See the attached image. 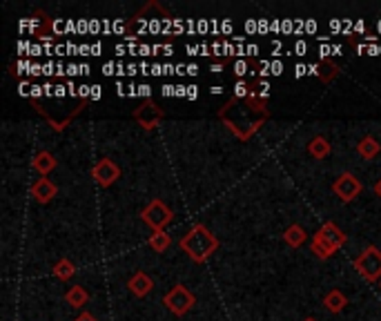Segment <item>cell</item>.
Listing matches in <instances>:
<instances>
[{"label": "cell", "instance_id": "obj_1", "mask_svg": "<svg viewBox=\"0 0 381 321\" xmlns=\"http://www.w3.org/2000/svg\"><path fill=\"white\" fill-rule=\"evenodd\" d=\"M268 118L270 110L265 107V101L252 94L247 99H230L218 110V121L239 141H250Z\"/></svg>", "mask_w": 381, "mask_h": 321}, {"label": "cell", "instance_id": "obj_29", "mask_svg": "<svg viewBox=\"0 0 381 321\" xmlns=\"http://www.w3.org/2000/svg\"><path fill=\"white\" fill-rule=\"evenodd\" d=\"M198 96V90H196V85H189V87H187V99H196Z\"/></svg>", "mask_w": 381, "mask_h": 321}, {"label": "cell", "instance_id": "obj_37", "mask_svg": "<svg viewBox=\"0 0 381 321\" xmlns=\"http://www.w3.org/2000/svg\"><path fill=\"white\" fill-rule=\"evenodd\" d=\"M187 74H189V76H196V74H198V68H196V65H187Z\"/></svg>", "mask_w": 381, "mask_h": 321}, {"label": "cell", "instance_id": "obj_54", "mask_svg": "<svg viewBox=\"0 0 381 321\" xmlns=\"http://www.w3.org/2000/svg\"><path fill=\"white\" fill-rule=\"evenodd\" d=\"M79 30H81V32H85V30H87V23H85V21H81V23H79Z\"/></svg>", "mask_w": 381, "mask_h": 321}, {"label": "cell", "instance_id": "obj_50", "mask_svg": "<svg viewBox=\"0 0 381 321\" xmlns=\"http://www.w3.org/2000/svg\"><path fill=\"white\" fill-rule=\"evenodd\" d=\"M163 52H165V56H172V45H165Z\"/></svg>", "mask_w": 381, "mask_h": 321}, {"label": "cell", "instance_id": "obj_34", "mask_svg": "<svg viewBox=\"0 0 381 321\" xmlns=\"http://www.w3.org/2000/svg\"><path fill=\"white\" fill-rule=\"evenodd\" d=\"M150 74H154V76H161V74H163V68H161V65H152V72Z\"/></svg>", "mask_w": 381, "mask_h": 321}, {"label": "cell", "instance_id": "obj_11", "mask_svg": "<svg viewBox=\"0 0 381 321\" xmlns=\"http://www.w3.org/2000/svg\"><path fill=\"white\" fill-rule=\"evenodd\" d=\"M127 288L134 292L136 297H145L154 288V279H152L147 272H134L127 281Z\"/></svg>", "mask_w": 381, "mask_h": 321}, {"label": "cell", "instance_id": "obj_20", "mask_svg": "<svg viewBox=\"0 0 381 321\" xmlns=\"http://www.w3.org/2000/svg\"><path fill=\"white\" fill-rule=\"evenodd\" d=\"M310 250L314 252V257H319L321 261H326V259H330L332 254H335L337 250H332L330 245L326 243V241H321L317 234L312 237V241H310Z\"/></svg>", "mask_w": 381, "mask_h": 321}, {"label": "cell", "instance_id": "obj_24", "mask_svg": "<svg viewBox=\"0 0 381 321\" xmlns=\"http://www.w3.org/2000/svg\"><path fill=\"white\" fill-rule=\"evenodd\" d=\"M90 94H92L90 85H81V87H79V99L81 101H90Z\"/></svg>", "mask_w": 381, "mask_h": 321}, {"label": "cell", "instance_id": "obj_9", "mask_svg": "<svg viewBox=\"0 0 381 321\" xmlns=\"http://www.w3.org/2000/svg\"><path fill=\"white\" fill-rule=\"evenodd\" d=\"M317 237L321 239V241H326L332 250H339L341 245H344L346 241H348V237H346V232L339 228L337 223H332V221H326L319 228V232H314Z\"/></svg>", "mask_w": 381, "mask_h": 321}, {"label": "cell", "instance_id": "obj_56", "mask_svg": "<svg viewBox=\"0 0 381 321\" xmlns=\"http://www.w3.org/2000/svg\"><path fill=\"white\" fill-rule=\"evenodd\" d=\"M303 321H317V319H312V317H308V319H303Z\"/></svg>", "mask_w": 381, "mask_h": 321}, {"label": "cell", "instance_id": "obj_43", "mask_svg": "<svg viewBox=\"0 0 381 321\" xmlns=\"http://www.w3.org/2000/svg\"><path fill=\"white\" fill-rule=\"evenodd\" d=\"M209 52H212V47H209V45H201V56H209Z\"/></svg>", "mask_w": 381, "mask_h": 321}, {"label": "cell", "instance_id": "obj_33", "mask_svg": "<svg viewBox=\"0 0 381 321\" xmlns=\"http://www.w3.org/2000/svg\"><path fill=\"white\" fill-rule=\"evenodd\" d=\"M79 70H81V68H79V65H74V63H72V65H70V68H68V74H70V76H76V74H81Z\"/></svg>", "mask_w": 381, "mask_h": 321}, {"label": "cell", "instance_id": "obj_55", "mask_svg": "<svg viewBox=\"0 0 381 321\" xmlns=\"http://www.w3.org/2000/svg\"><path fill=\"white\" fill-rule=\"evenodd\" d=\"M198 30H201V32H205V30H207V23H205V21H201V23H198Z\"/></svg>", "mask_w": 381, "mask_h": 321}, {"label": "cell", "instance_id": "obj_8", "mask_svg": "<svg viewBox=\"0 0 381 321\" xmlns=\"http://www.w3.org/2000/svg\"><path fill=\"white\" fill-rule=\"evenodd\" d=\"M121 176V167L116 165V160L112 158H101L96 165L92 167V178L96 181L101 187H110L116 183V178Z\"/></svg>", "mask_w": 381, "mask_h": 321}, {"label": "cell", "instance_id": "obj_25", "mask_svg": "<svg viewBox=\"0 0 381 321\" xmlns=\"http://www.w3.org/2000/svg\"><path fill=\"white\" fill-rule=\"evenodd\" d=\"M270 72L274 74V76H279V74L283 72V63H281V61H274V63H270Z\"/></svg>", "mask_w": 381, "mask_h": 321}, {"label": "cell", "instance_id": "obj_21", "mask_svg": "<svg viewBox=\"0 0 381 321\" xmlns=\"http://www.w3.org/2000/svg\"><path fill=\"white\" fill-rule=\"evenodd\" d=\"M74 272H76V268H74V263H72L70 259H61V261H56V266H54V277H59V279H63V281H68V279H72V277H74Z\"/></svg>", "mask_w": 381, "mask_h": 321}, {"label": "cell", "instance_id": "obj_53", "mask_svg": "<svg viewBox=\"0 0 381 321\" xmlns=\"http://www.w3.org/2000/svg\"><path fill=\"white\" fill-rule=\"evenodd\" d=\"M230 30H232V25L227 23V21H223V32H230Z\"/></svg>", "mask_w": 381, "mask_h": 321}, {"label": "cell", "instance_id": "obj_16", "mask_svg": "<svg viewBox=\"0 0 381 321\" xmlns=\"http://www.w3.org/2000/svg\"><path fill=\"white\" fill-rule=\"evenodd\" d=\"M339 72H341L339 65L332 59H321V63H319V79H321L323 85H330L332 81L339 76Z\"/></svg>", "mask_w": 381, "mask_h": 321}, {"label": "cell", "instance_id": "obj_12", "mask_svg": "<svg viewBox=\"0 0 381 321\" xmlns=\"http://www.w3.org/2000/svg\"><path fill=\"white\" fill-rule=\"evenodd\" d=\"M32 165H34V169H36V172H38V174H41V176L45 178V176L50 174V172H52V169H54L56 165H59V160H56V156H54L52 152H45V149H43V152H38V154L34 156Z\"/></svg>", "mask_w": 381, "mask_h": 321}, {"label": "cell", "instance_id": "obj_27", "mask_svg": "<svg viewBox=\"0 0 381 321\" xmlns=\"http://www.w3.org/2000/svg\"><path fill=\"white\" fill-rule=\"evenodd\" d=\"M90 99H92V101H99V99H101V87H99V85H92V94H90Z\"/></svg>", "mask_w": 381, "mask_h": 321}, {"label": "cell", "instance_id": "obj_35", "mask_svg": "<svg viewBox=\"0 0 381 321\" xmlns=\"http://www.w3.org/2000/svg\"><path fill=\"white\" fill-rule=\"evenodd\" d=\"M79 52H81V56H90L92 47H90V45H81V47H79Z\"/></svg>", "mask_w": 381, "mask_h": 321}, {"label": "cell", "instance_id": "obj_31", "mask_svg": "<svg viewBox=\"0 0 381 321\" xmlns=\"http://www.w3.org/2000/svg\"><path fill=\"white\" fill-rule=\"evenodd\" d=\"M138 52H141L143 56H150V54H152V52H154V50H152V47H150V45H141V47H138Z\"/></svg>", "mask_w": 381, "mask_h": 321}, {"label": "cell", "instance_id": "obj_38", "mask_svg": "<svg viewBox=\"0 0 381 321\" xmlns=\"http://www.w3.org/2000/svg\"><path fill=\"white\" fill-rule=\"evenodd\" d=\"M176 96H187V87L178 85V87H176Z\"/></svg>", "mask_w": 381, "mask_h": 321}, {"label": "cell", "instance_id": "obj_51", "mask_svg": "<svg viewBox=\"0 0 381 321\" xmlns=\"http://www.w3.org/2000/svg\"><path fill=\"white\" fill-rule=\"evenodd\" d=\"M221 70H223V65H212V72L214 74H221Z\"/></svg>", "mask_w": 381, "mask_h": 321}, {"label": "cell", "instance_id": "obj_15", "mask_svg": "<svg viewBox=\"0 0 381 321\" xmlns=\"http://www.w3.org/2000/svg\"><path fill=\"white\" fill-rule=\"evenodd\" d=\"M323 306H326L330 313H341L348 306V297L341 290H330L326 297H323Z\"/></svg>", "mask_w": 381, "mask_h": 321}, {"label": "cell", "instance_id": "obj_22", "mask_svg": "<svg viewBox=\"0 0 381 321\" xmlns=\"http://www.w3.org/2000/svg\"><path fill=\"white\" fill-rule=\"evenodd\" d=\"M250 85H247L245 81H239V83H236L234 85V99H247V96H250Z\"/></svg>", "mask_w": 381, "mask_h": 321}, {"label": "cell", "instance_id": "obj_30", "mask_svg": "<svg viewBox=\"0 0 381 321\" xmlns=\"http://www.w3.org/2000/svg\"><path fill=\"white\" fill-rule=\"evenodd\" d=\"M306 74H308V65H297V79L306 76Z\"/></svg>", "mask_w": 381, "mask_h": 321}, {"label": "cell", "instance_id": "obj_44", "mask_svg": "<svg viewBox=\"0 0 381 321\" xmlns=\"http://www.w3.org/2000/svg\"><path fill=\"white\" fill-rule=\"evenodd\" d=\"M99 52H101V43H94V45H92V54L99 56Z\"/></svg>", "mask_w": 381, "mask_h": 321}, {"label": "cell", "instance_id": "obj_39", "mask_svg": "<svg viewBox=\"0 0 381 321\" xmlns=\"http://www.w3.org/2000/svg\"><path fill=\"white\" fill-rule=\"evenodd\" d=\"M112 70H114V63H105V65H103V72H105V74H114Z\"/></svg>", "mask_w": 381, "mask_h": 321}, {"label": "cell", "instance_id": "obj_41", "mask_svg": "<svg viewBox=\"0 0 381 321\" xmlns=\"http://www.w3.org/2000/svg\"><path fill=\"white\" fill-rule=\"evenodd\" d=\"M172 25H174L176 30H178V34L183 32V23H181V18H174V23H172Z\"/></svg>", "mask_w": 381, "mask_h": 321}, {"label": "cell", "instance_id": "obj_26", "mask_svg": "<svg viewBox=\"0 0 381 321\" xmlns=\"http://www.w3.org/2000/svg\"><path fill=\"white\" fill-rule=\"evenodd\" d=\"M150 94H152V87H150V85H141V87H138V96H141V99H145V101H150Z\"/></svg>", "mask_w": 381, "mask_h": 321}, {"label": "cell", "instance_id": "obj_42", "mask_svg": "<svg viewBox=\"0 0 381 321\" xmlns=\"http://www.w3.org/2000/svg\"><path fill=\"white\" fill-rule=\"evenodd\" d=\"M245 30H247V32H254V30H256V23H254V21H247V23H245Z\"/></svg>", "mask_w": 381, "mask_h": 321}, {"label": "cell", "instance_id": "obj_46", "mask_svg": "<svg viewBox=\"0 0 381 321\" xmlns=\"http://www.w3.org/2000/svg\"><path fill=\"white\" fill-rule=\"evenodd\" d=\"M297 52H299V54H306V43L299 41V43H297Z\"/></svg>", "mask_w": 381, "mask_h": 321}, {"label": "cell", "instance_id": "obj_28", "mask_svg": "<svg viewBox=\"0 0 381 321\" xmlns=\"http://www.w3.org/2000/svg\"><path fill=\"white\" fill-rule=\"evenodd\" d=\"M74 321H96V317L90 315V313H81L79 317H76Z\"/></svg>", "mask_w": 381, "mask_h": 321}, {"label": "cell", "instance_id": "obj_47", "mask_svg": "<svg viewBox=\"0 0 381 321\" xmlns=\"http://www.w3.org/2000/svg\"><path fill=\"white\" fill-rule=\"evenodd\" d=\"M375 194H377L379 199H381V178H379V181L375 183Z\"/></svg>", "mask_w": 381, "mask_h": 321}, {"label": "cell", "instance_id": "obj_52", "mask_svg": "<svg viewBox=\"0 0 381 321\" xmlns=\"http://www.w3.org/2000/svg\"><path fill=\"white\" fill-rule=\"evenodd\" d=\"M306 27H308V32H314V30H317V25H314L312 21H308V23H306Z\"/></svg>", "mask_w": 381, "mask_h": 321}, {"label": "cell", "instance_id": "obj_3", "mask_svg": "<svg viewBox=\"0 0 381 321\" xmlns=\"http://www.w3.org/2000/svg\"><path fill=\"white\" fill-rule=\"evenodd\" d=\"M141 219H143V223H147L154 232H161L169 221L174 219V212H172V207H169L165 201L152 199L145 205V210L141 212Z\"/></svg>", "mask_w": 381, "mask_h": 321}, {"label": "cell", "instance_id": "obj_23", "mask_svg": "<svg viewBox=\"0 0 381 321\" xmlns=\"http://www.w3.org/2000/svg\"><path fill=\"white\" fill-rule=\"evenodd\" d=\"M234 70H236V76H243L245 72H250V65H247L245 61H239L234 65Z\"/></svg>", "mask_w": 381, "mask_h": 321}, {"label": "cell", "instance_id": "obj_18", "mask_svg": "<svg viewBox=\"0 0 381 321\" xmlns=\"http://www.w3.org/2000/svg\"><path fill=\"white\" fill-rule=\"evenodd\" d=\"M147 243H150V248L154 250V252H165L169 245H172V237H169L165 230L152 232V237L147 239Z\"/></svg>", "mask_w": 381, "mask_h": 321}, {"label": "cell", "instance_id": "obj_49", "mask_svg": "<svg viewBox=\"0 0 381 321\" xmlns=\"http://www.w3.org/2000/svg\"><path fill=\"white\" fill-rule=\"evenodd\" d=\"M127 74H130V76H134V74H136V65H130V68H127Z\"/></svg>", "mask_w": 381, "mask_h": 321}, {"label": "cell", "instance_id": "obj_5", "mask_svg": "<svg viewBox=\"0 0 381 321\" xmlns=\"http://www.w3.org/2000/svg\"><path fill=\"white\" fill-rule=\"evenodd\" d=\"M163 304H165L169 310H172L174 315L183 317V315L189 313V310H192V306L196 304V299H194L192 292H189V290L183 286V283H176V286L165 295Z\"/></svg>", "mask_w": 381, "mask_h": 321}, {"label": "cell", "instance_id": "obj_7", "mask_svg": "<svg viewBox=\"0 0 381 321\" xmlns=\"http://www.w3.org/2000/svg\"><path fill=\"white\" fill-rule=\"evenodd\" d=\"M132 116H134V121L138 123L143 130L150 132V130H154L158 123L165 118V112L150 99V101H143L141 105L134 110V114H132Z\"/></svg>", "mask_w": 381, "mask_h": 321}, {"label": "cell", "instance_id": "obj_17", "mask_svg": "<svg viewBox=\"0 0 381 321\" xmlns=\"http://www.w3.org/2000/svg\"><path fill=\"white\" fill-rule=\"evenodd\" d=\"M330 143H328V138H323V136H314L310 143H308V154L312 158H317V160H323L328 154H330Z\"/></svg>", "mask_w": 381, "mask_h": 321}, {"label": "cell", "instance_id": "obj_14", "mask_svg": "<svg viewBox=\"0 0 381 321\" xmlns=\"http://www.w3.org/2000/svg\"><path fill=\"white\" fill-rule=\"evenodd\" d=\"M306 239H308V234L299 223L288 225L285 232H283V241H285V245H290V248H299V245L306 243Z\"/></svg>", "mask_w": 381, "mask_h": 321}, {"label": "cell", "instance_id": "obj_36", "mask_svg": "<svg viewBox=\"0 0 381 321\" xmlns=\"http://www.w3.org/2000/svg\"><path fill=\"white\" fill-rule=\"evenodd\" d=\"M163 94H165V96H172V94L176 96V87H169V85H165V87H163Z\"/></svg>", "mask_w": 381, "mask_h": 321}, {"label": "cell", "instance_id": "obj_4", "mask_svg": "<svg viewBox=\"0 0 381 321\" xmlns=\"http://www.w3.org/2000/svg\"><path fill=\"white\" fill-rule=\"evenodd\" d=\"M355 268L366 281L370 283L381 281V250L375 248V245H368V248L357 257Z\"/></svg>", "mask_w": 381, "mask_h": 321}, {"label": "cell", "instance_id": "obj_45", "mask_svg": "<svg viewBox=\"0 0 381 321\" xmlns=\"http://www.w3.org/2000/svg\"><path fill=\"white\" fill-rule=\"evenodd\" d=\"M281 27H283V32H290V30H292V23H290V21H283Z\"/></svg>", "mask_w": 381, "mask_h": 321}, {"label": "cell", "instance_id": "obj_2", "mask_svg": "<svg viewBox=\"0 0 381 321\" xmlns=\"http://www.w3.org/2000/svg\"><path fill=\"white\" fill-rule=\"evenodd\" d=\"M181 250H185V254L196 263H205L212 254L218 250V239L209 232L203 223H196L183 239H181Z\"/></svg>", "mask_w": 381, "mask_h": 321}, {"label": "cell", "instance_id": "obj_40", "mask_svg": "<svg viewBox=\"0 0 381 321\" xmlns=\"http://www.w3.org/2000/svg\"><path fill=\"white\" fill-rule=\"evenodd\" d=\"M185 70H187V68H185L183 63H181V65H176V74H178V76H183V74H187Z\"/></svg>", "mask_w": 381, "mask_h": 321}, {"label": "cell", "instance_id": "obj_6", "mask_svg": "<svg viewBox=\"0 0 381 321\" xmlns=\"http://www.w3.org/2000/svg\"><path fill=\"white\" fill-rule=\"evenodd\" d=\"M361 190H364V185L352 172H341L332 183V192L339 196L341 203H350L352 199H357Z\"/></svg>", "mask_w": 381, "mask_h": 321}, {"label": "cell", "instance_id": "obj_10", "mask_svg": "<svg viewBox=\"0 0 381 321\" xmlns=\"http://www.w3.org/2000/svg\"><path fill=\"white\" fill-rule=\"evenodd\" d=\"M56 194H59V187H56L50 178H38L32 185V196L38 203H50Z\"/></svg>", "mask_w": 381, "mask_h": 321}, {"label": "cell", "instance_id": "obj_19", "mask_svg": "<svg viewBox=\"0 0 381 321\" xmlns=\"http://www.w3.org/2000/svg\"><path fill=\"white\" fill-rule=\"evenodd\" d=\"M65 299H68V304L72 308H83L85 304H87L90 295H87V290H85L83 286H72V290L65 295Z\"/></svg>", "mask_w": 381, "mask_h": 321}, {"label": "cell", "instance_id": "obj_13", "mask_svg": "<svg viewBox=\"0 0 381 321\" xmlns=\"http://www.w3.org/2000/svg\"><path fill=\"white\" fill-rule=\"evenodd\" d=\"M379 152H381V143L375 136H364L357 143V154L366 160H373Z\"/></svg>", "mask_w": 381, "mask_h": 321}, {"label": "cell", "instance_id": "obj_48", "mask_svg": "<svg viewBox=\"0 0 381 321\" xmlns=\"http://www.w3.org/2000/svg\"><path fill=\"white\" fill-rule=\"evenodd\" d=\"M256 52H259V47H256V45H247V54H256Z\"/></svg>", "mask_w": 381, "mask_h": 321}, {"label": "cell", "instance_id": "obj_32", "mask_svg": "<svg viewBox=\"0 0 381 321\" xmlns=\"http://www.w3.org/2000/svg\"><path fill=\"white\" fill-rule=\"evenodd\" d=\"M185 50H187V54H189V56H196L198 52H201V47H194V45H187V47H185Z\"/></svg>", "mask_w": 381, "mask_h": 321}]
</instances>
